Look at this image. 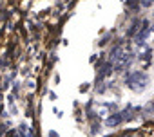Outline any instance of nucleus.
<instances>
[{
  "label": "nucleus",
  "instance_id": "obj_2",
  "mask_svg": "<svg viewBox=\"0 0 154 137\" xmlns=\"http://www.w3.org/2000/svg\"><path fill=\"white\" fill-rule=\"evenodd\" d=\"M122 121H123L122 114H112V115H109V117H107L105 124H107V126H118V124H120Z\"/></svg>",
  "mask_w": 154,
  "mask_h": 137
},
{
  "label": "nucleus",
  "instance_id": "obj_1",
  "mask_svg": "<svg viewBox=\"0 0 154 137\" xmlns=\"http://www.w3.org/2000/svg\"><path fill=\"white\" fill-rule=\"evenodd\" d=\"M147 83V76L145 74H140V72H132L127 76V85L132 89V90H141Z\"/></svg>",
  "mask_w": 154,
  "mask_h": 137
},
{
  "label": "nucleus",
  "instance_id": "obj_3",
  "mask_svg": "<svg viewBox=\"0 0 154 137\" xmlns=\"http://www.w3.org/2000/svg\"><path fill=\"white\" fill-rule=\"evenodd\" d=\"M49 135H51V137H58V133H54V132H51Z\"/></svg>",
  "mask_w": 154,
  "mask_h": 137
}]
</instances>
